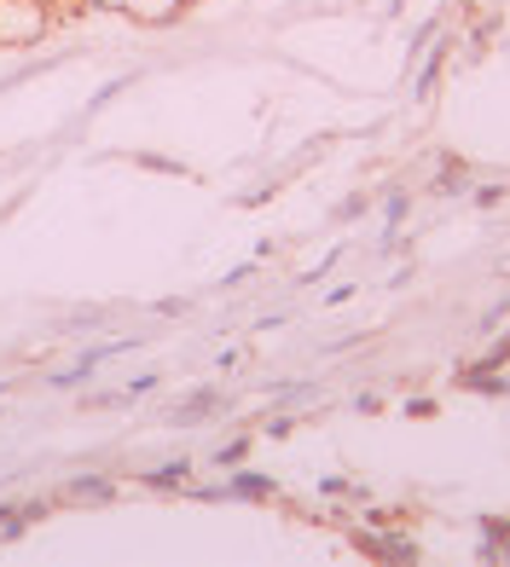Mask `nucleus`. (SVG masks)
I'll list each match as a JSON object with an SVG mask.
<instances>
[{"mask_svg":"<svg viewBox=\"0 0 510 567\" xmlns=\"http://www.w3.org/2000/svg\"><path fill=\"white\" fill-rule=\"evenodd\" d=\"M366 550L371 556H389V561H418L412 538H366Z\"/></svg>","mask_w":510,"mask_h":567,"instance_id":"nucleus-1","label":"nucleus"}]
</instances>
